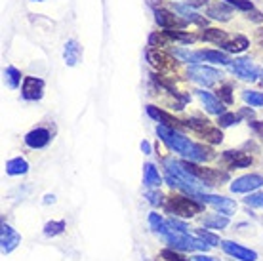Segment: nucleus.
<instances>
[{
  "label": "nucleus",
  "instance_id": "15",
  "mask_svg": "<svg viewBox=\"0 0 263 261\" xmlns=\"http://www.w3.org/2000/svg\"><path fill=\"white\" fill-rule=\"evenodd\" d=\"M223 160L227 162L231 170H238V168H248L252 164V158L242 155L240 151H225L223 153Z\"/></svg>",
  "mask_w": 263,
  "mask_h": 261
},
{
  "label": "nucleus",
  "instance_id": "20",
  "mask_svg": "<svg viewBox=\"0 0 263 261\" xmlns=\"http://www.w3.org/2000/svg\"><path fill=\"white\" fill-rule=\"evenodd\" d=\"M143 181L149 189H158L162 185V177H160L158 170L155 168V164L151 162L143 164Z\"/></svg>",
  "mask_w": 263,
  "mask_h": 261
},
{
  "label": "nucleus",
  "instance_id": "5",
  "mask_svg": "<svg viewBox=\"0 0 263 261\" xmlns=\"http://www.w3.org/2000/svg\"><path fill=\"white\" fill-rule=\"evenodd\" d=\"M187 77H189L193 82H197V84H200V86H212V84H216L223 74L219 71H216V69H212V67L193 65V67H189Z\"/></svg>",
  "mask_w": 263,
  "mask_h": 261
},
{
  "label": "nucleus",
  "instance_id": "10",
  "mask_svg": "<svg viewBox=\"0 0 263 261\" xmlns=\"http://www.w3.org/2000/svg\"><path fill=\"white\" fill-rule=\"evenodd\" d=\"M155 20H157V23L162 29H166V31H170V29H183L189 21L183 20V17H179V15H174L172 12H168V10H155Z\"/></svg>",
  "mask_w": 263,
  "mask_h": 261
},
{
  "label": "nucleus",
  "instance_id": "3",
  "mask_svg": "<svg viewBox=\"0 0 263 261\" xmlns=\"http://www.w3.org/2000/svg\"><path fill=\"white\" fill-rule=\"evenodd\" d=\"M166 242L170 244V248L178 250V252H193V250H200V252H208L212 248L210 244H206V242L200 238H193L189 236L187 233H176V231H172L168 235H164Z\"/></svg>",
  "mask_w": 263,
  "mask_h": 261
},
{
  "label": "nucleus",
  "instance_id": "29",
  "mask_svg": "<svg viewBox=\"0 0 263 261\" xmlns=\"http://www.w3.org/2000/svg\"><path fill=\"white\" fill-rule=\"evenodd\" d=\"M65 227H67V223L63 221V219H60V221H48L46 225H44V235L46 236H58L65 231Z\"/></svg>",
  "mask_w": 263,
  "mask_h": 261
},
{
  "label": "nucleus",
  "instance_id": "6",
  "mask_svg": "<svg viewBox=\"0 0 263 261\" xmlns=\"http://www.w3.org/2000/svg\"><path fill=\"white\" fill-rule=\"evenodd\" d=\"M231 71L235 72L240 80H250V82L257 80V77H259V69H257V67L252 63V59H248V58L235 59V63L231 65Z\"/></svg>",
  "mask_w": 263,
  "mask_h": 261
},
{
  "label": "nucleus",
  "instance_id": "7",
  "mask_svg": "<svg viewBox=\"0 0 263 261\" xmlns=\"http://www.w3.org/2000/svg\"><path fill=\"white\" fill-rule=\"evenodd\" d=\"M259 187H263V176H259V174H248V176L238 177L231 183L233 193H254Z\"/></svg>",
  "mask_w": 263,
  "mask_h": 261
},
{
  "label": "nucleus",
  "instance_id": "9",
  "mask_svg": "<svg viewBox=\"0 0 263 261\" xmlns=\"http://www.w3.org/2000/svg\"><path fill=\"white\" fill-rule=\"evenodd\" d=\"M219 246H221V250H223L225 254L233 255V257L238 261H257V254L254 252V250L244 248V246H240V244H237V242L221 240Z\"/></svg>",
  "mask_w": 263,
  "mask_h": 261
},
{
  "label": "nucleus",
  "instance_id": "2",
  "mask_svg": "<svg viewBox=\"0 0 263 261\" xmlns=\"http://www.w3.org/2000/svg\"><path fill=\"white\" fill-rule=\"evenodd\" d=\"M166 210H168V214H176V216H181V217H193L200 214L204 210L202 202H198L195 196H172L170 200L166 202Z\"/></svg>",
  "mask_w": 263,
  "mask_h": 261
},
{
  "label": "nucleus",
  "instance_id": "35",
  "mask_svg": "<svg viewBox=\"0 0 263 261\" xmlns=\"http://www.w3.org/2000/svg\"><path fill=\"white\" fill-rule=\"evenodd\" d=\"M238 122H240V117L235 115V113H223V115H219V126H221V128L238 124Z\"/></svg>",
  "mask_w": 263,
  "mask_h": 261
},
{
  "label": "nucleus",
  "instance_id": "11",
  "mask_svg": "<svg viewBox=\"0 0 263 261\" xmlns=\"http://www.w3.org/2000/svg\"><path fill=\"white\" fill-rule=\"evenodd\" d=\"M21 236L20 233L12 229L10 225L2 223V229H0V244H2V254H10L13 250L20 246Z\"/></svg>",
  "mask_w": 263,
  "mask_h": 261
},
{
  "label": "nucleus",
  "instance_id": "39",
  "mask_svg": "<svg viewBox=\"0 0 263 261\" xmlns=\"http://www.w3.org/2000/svg\"><path fill=\"white\" fill-rule=\"evenodd\" d=\"M223 2H227V4H231V6L238 8V10H244V12L254 10V4H252L250 0H223Z\"/></svg>",
  "mask_w": 263,
  "mask_h": 261
},
{
  "label": "nucleus",
  "instance_id": "8",
  "mask_svg": "<svg viewBox=\"0 0 263 261\" xmlns=\"http://www.w3.org/2000/svg\"><path fill=\"white\" fill-rule=\"evenodd\" d=\"M44 94V80L36 77H25L21 86V96L27 101H39Z\"/></svg>",
  "mask_w": 263,
  "mask_h": 261
},
{
  "label": "nucleus",
  "instance_id": "42",
  "mask_svg": "<svg viewBox=\"0 0 263 261\" xmlns=\"http://www.w3.org/2000/svg\"><path fill=\"white\" fill-rule=\"evenodd\" d=\"M168 223H170L172 231H176V233H187V231H189V227H187L185 223L178 221V219H170Z\"/></svg>",
  "mask_w": 263,
  "mask_h": 261
},
{
  "label": "nucleus",
  "instance_id": "37",
  "mask_svg": "<svg viewBox=\"0 0 263 261\" xmlns=\"http://www.w3.org/2000/svg\"><path fill=\"white\" fill-rule=\"evenodd\" d=\"M244 204H246V206H252V208H263V193L248 195V198H244Z\"/></svg>",
  "mask_w": 263,
  "mask_h": 261
},
{
  "label": "nucleus",
  "instance_id": "18",
  "mask_svg": "<svg viewBox=\"0 0 263 261\" xmlns=\"http://www.w3.org/2000/svg\"><path fill=\"white\" fill-rule=\"evenodd\" d=\"M208 15L212 20H219V21H229L231 15H233V8L227 2H214L210 8H208Z\"/></svg>",
  "mask_w": 263,
  "mask_h": 261
},
{
  "label": "nucleus",
  "instance_id": "45",
  "mask_svg": "<svg viewBox=\"0 0 263 261\" xmlns=\"http://www.w3.org/2000/svg\"><path fill=\"white\" fill-rule=\"evenodd\" d=\"M238 117H240V118H248V120H250V118H254V111H252V109H240Z\"/></svg>",
  "mask_w": 263,
  "mask_h": 261
},
{
  "label": "nucleus",
  "instance_id": "44",
  "mask_svg": "<svg viewBox=\"0 0 263 261\" xmlns=\"http://www.w3.org/2000/svg\"><path fill=\"white\" fill-rule=\"evenodd\" d=\"M248 20L256 21V23H261V21H263V13L261 12H256V10H250V12H248Z\"/></svg>",
  "mask_w": 263,
  "mask_h": 261
},
{
  "label": "nucleus",
  "instance_id": "50",
  "mask_svg": "<svg viewBox=\"0 0 263 261\" xmlns=\"http://www.w3.org/2000/svg\"><path fill=\"white\" fill-rule=\"evenodd\" d=\"M53 202H55V196H53V195L44 196V204H53Z\"/></svg>",
  "mask_w": 263,
  "mask_h": 261
},
{
  "label": "nucleus",
  "instance_id": "4",
  "mask_svg": "<svg viewBox=\"0 0 263 261\" xmlns=\"http://www.w3.org/2000/svg\"><path fill=\"white\" fill-rule=\"evenodd\" d=\"M195 198L200 200L202 204H210L219 212V214H225V216H231L237 212V202L231 200L227 196H217V195H208V193H195Z\"/></svg>",
  "mask_w": 263,
  "mask_h": 261
},
{
  "label": "nucleus",
  "instance_id": "32",
  "mask_svg": "<svg viewBox=\"0 0 263 261\" xmlns=\"http://www.w3.org/2000/svg\"><path fill=\"white\" fill-rule=\"evenodd\" d=\"M168 42H170V36L164 33H153L151 36H149V46L151 48H162V46H168Z\"/></svg>",
  "mask_w": 263,
  "mask_h": 261
},
{
  "label": "nucleus",
  "instance_id": "41",
  "mask_svg": "<svg viewBox=\"0 0 263 261\" xmlns=\"http://www.w3.org/2000/svg\"><path fill=\"white\" fill-rule=\"evenodd\" d=\"M160 255H162L166 261H187L183 255L178 254V250H174V248H172V250H162V254H160Z\"/></svg>",
  "mask_w": 263,
  "mask_h": 261
},
{
  "label": "nucleus",
  "instance_id": "17",
  "mask_svg": "<svg viewBox=\"0 0 263 261\" xmlns=\"http://www.w3.org/2000/svg\"><path fill=\"white\" fill-rule=\"evenodd\" d=\"M147 59H149V63H151L153 67H157L160 71L174 67V59H172L168 53L158 52V50H149V52H147Z\"/></svg>",
  "mask_w": 263,
  "mask_h": 261
},
{
  "label": "nucleus",
  "instance_id": "12",
  "mask_svg": "<svg viewBox=\"0 0 263 261\" xmlns=\"http://www.w3.org/2000/svg\"><path fill=\"white\" fill-rule=\"evenodd\" d=\"M50 141H52V134H50L46 128L31 130L25 136V145L27 147H31V149H44Z\"/></svg>",
  "mask_w": 263,
  "mask_h": 261
},
{
  "label": "nucleus",
  "instance_id": "27",
  "mask_svg": "<svg viewBox=\"0 0 263 261\" xmlns=\"http://www.w3.org/2000/svg\"><path fill=\"white\" fill-rule=\"evenodd\" d=\"M4 79H6V82H8V86L12 88V90H15L17 86H20V82H21V72L15 69V67H6L4 69Z\"/></svg>",
  "mask_w": 263,
  "mask_h": 261
},
{
  "label": "nucleus",
  "instance_id": "34",
  "mask_svg": "<svg viewBox=\"0 0 263 261\" xmlns=\"http://www.w3.org/2000/svg\"><path fill=\"white\" fill-rule=\"evenodd\" d=\"M197 235L200 236L206 244H210V246H219V244H221L219 236L214 235V233H210V231H206V229H197Z\"/></svg>",
  "mask_w": 263,
  "mask_h": 261
},
{
  "label": "nucleus",
  "instance_id": "36",
  "mask_svg": "<svg viewBox=\"0 0 263 261\" xmlns=\"http://www.w3.org/2000/svg\"><path fill=\"white\" fill-rule=\"evenodd\" d=\"M166 34H168L170 39H174V40L185 42V44H193V42H195V36H193V34H189V33H178V31L170 29V31H166Z\"/></svg>",
  "mask_w": 263,
  "mask_h": 261
},
{
  "label": "nucleus",
  "instance_id": "22",
  "mask_svg": "<svg viewBox=\"0 0 263 261\" xmlns=\"http://www.w3.org/2000/svg\"><path fill=\"white\" fill-rule=\"evenodd\" d=\"M29 172V164H27L25 158L21 157H15V158H10L6 162V174L8 176H23Z\"/></svg>",
  "mask_w": 263,
  "mask_h": 261
},
{
  "label": "nucleus",
  "instance_id": "19",
  "mask_svg": "<svg viewBox=\"0 0 263 261\" xmlns=\"http://www.w3.org/2000/svg\"><path fill=\"white\" fill-rule=\"evenodd\" d=\"M219 46L223 48L225 52H229V53H240V52H244L248 46H250V42H248V39H246V36H242V34H237V36L227 39L225 42H221Z\"/></svg>",
  "mask_w": 263,
  "mask_h": 261
},
{
  "label": "nucleus",
  "instance_id": "47",
  "mask_svg": "<svg viewBox=\"0 0 263 261\" xmlns=\"http://www.w3.org/2000/svg\"><path fill=\"white\" fill-rule=\"evenodd\" d=\"M208 0H187V4L189 6H204Z\"/></svg>",
  "mask_w": 263,
  "mask_h": 261
},
{
  "label": "nucleus",
  "instance_id": "38",
  "mask_svg": "<svg viewBox=\"0 0 263 261\" xmlns=\"http://www.w3.org/2000/svg\"><path fill=\"white\" fill-rule=\"evenodd\" d=\"M217 98L221 99L223 103H227V105L233 103V94H231V86L229 84L221 86V88L217 90Z\"/></svg>",
  "mask_w": 263,
  "mask_h": 261
},
{
  "label": "nucleus",
  "instance_id": "14",
  "mask_svg": "<svg viewBox=\"0 0 263 261\" xmlns=\"http://www.w3.org/2000/svg\"><path fill=\"white\" fill-rule=\"evenodd\" d=\"M197 96L200 98V101L204 103V109L212 115H223L225 109H223V103H221V99L216 98V96H212L210 91H204V90H197Z\"/></svg>",
  "mask_w": 263,
  "mask_h": 261
},
{
  "label": "nucleus",
  "instance_id": "13",
  "mask_svg": "<svg viewBox=\"0 0 263 261\" xmlns=\"http://www.w3.org/2000/svg\"><path fill=\"white\" fill-rule=\"evenodd\" d=\"M147 115H149L151 118H155L157 122H160V124L170 126V128H176V130H179L181 126H185L181 120L174 118L172 115H168V113H164V111H160V109H157L155 105H147Z\"/></svg>",
  "mask_w": 263,
  "mask_h": 261
},
{
  "label": "nucleus",
  "instance_id": "24",
  "mask_svg": "<svg viewBox=\"0 0 263 261\" xmlns=\"http://www.w3.org/2000/svg\"><path fill=\"white\" fill-rule=\"evenodd\" d=\"M204 61H212V63H219V65H229L231 59L225 52H217V50H200Z\"/></svg>",
  "mask_w": 263,
  "mask_h": 261
},
{
  "label": "nucleus",
  "instance_id": "25",
  "mask_svg": "<svg viewBox=\"0 0 263 261\" xmlns=\"http://www.w3.org/2000/svg\"><path fill=\"white\" fill-rule=\"evenodd\" d=\"M204 227L206 229H225L229 225V216H219V214H210L202 219Z\"/></svg>",
  "mask_w": 263,
  "mask_h": 261
},
{
  "label": "nucleus",
  "instance_id": "21",
  "mask_svg": "<svg viewBox=\"0 0 263 261\" xmlns=\"http://www.w3.org/2000/svg\"><path fill=\"white\" fill-rule=\"evenodd\" d=\"M174 10L183 17V20L191 21V23H197V25H206V20L202 15H198L197 12H193L189 4H174Z\"/></svg>",
  "mask_w": 263,
  "mask_h": 261
},
{
  "label": "nucleus",
  "instance_id": "23",
  "mask_svg": "<svg viewBox=\"0 0 263 261\" xmlns=\"http://www.w3.org/2000/svg\"><path fill=\"white\" fill-rule=\"evenodd\" d=\"M149 225H151V229L155 231V233H158V235H168V233H172V227L170 223L166 221L162 216H158V214H149Z\"/></svg>",
  "mask_w": 263,
  "mask_h": 261
},
{
  "label": "nucleus",
  "instance_id": "40",
  "mask_svg": "<svg viewBox=\"0 0 263 261\" xmlns=\"http://www.w3.org/2000/svg\"><path fill=\"white\" fill-rule=\"evenodd\" d=\"M145 196L149 198V202L155 204V206H160V204H164V195L160 193V191H147Z\"/></svg>",
  "mask_w": 263,
  "mask_h": 261
},
{
  "label": "nucleus",
  "instance_id": "48",
  "mask_svg": "<svg viewBox=\"0 0 263 261\" xmlns=\"http://www.w3.org/2000/svg\"><path fill=\"white\" fill-rule=\"evenodd\" d=\"M193 259L195 261H217V259H214V257H210V255H195Z\"/></svg>",
  "mask_w": 263,
  "mask_h": 261
},
{
  "label": "nucleus",
  "instance_id": "26",
  "mask_svg": "<svg viewBox=\"0 0 263 261\" xmlns=\"http://www.w3.org/2000/svg\"><path fill=\"white\" fill-rule=\"evenodd\" d=\"M200 39H202L204 42H216V44H221V42H225L229 36H227L225 31H219V29H206V31L200 33Z\"/></svg>",
  "mask_w": 263,
  "mask_h": 261
},
{
  "label": "nucleus",
  "instance_id": "28",
  "mask_svg": "<svg viewBox=\"0 0 263 261\" xmlns=\"http://www.w3.org/2000/svg\"><path fill=\"white\" fill-rule=\"evenodd\" d=\"M202 137H204V141L214 143V145L223 141V134H221V130H219V128H214V126H208V128L202 132Z\"/></svg>",
  "mask_w": 263,
  "mask_h": 261
},
{
  "label": "nucleus",
  "instance_id": "30",
  "mask_svg": "<svg viewBox=\"0 0 263 261\" xmlns=\"http://www.w3.org/2000/svg\"><path fill=\"white\" fill-rule=\"evenodd\" d=\"M242 98L246 103H250L252 107H263V94L254 90H246L242 91Z\"/></svg>",
  "mask_w": 263,
  "mask_h": 261
},
{
  "label": "nucleus",
  "instance_id": "31",
  "mask_svg": "<svg viewBox=\"0 0 263 261\" xmlns=\"http://www.w3.org/2000/svg\"><path fill=\"white\" fill-rule=\"evenodd\" d=\"M187 128H191V130H197L198 134H202L208 126H210V122L206 120V118H189V120H185L183 122Z\"/></svg>",
  "mask_w": 263,
  "mask_h": 261
},
{
  "label": "nucleus",
  "instance_id": "46",
  "mask_svg": "<svg viewBox=\"0 0 263 261\" xmlns=\"http://www.w3.org/2000/svg\"><path fill=\"white\" fill-rule=\"evenodd\" d=\"M141 151H143L145 155H151V153H153L151 143H149V141H141Z\"/></svg>",
  "mask_w": 263,
  "mask_h": 261
},
{
  "label": "nucleus",
  "instance_id": "51",
  "mask_svg": "<svg viewBox=\"0 0 263 261\" xmlns=\"http://www.w3.org/2000/svg\"><path fill=\"white\" fill-rule=\"evenodd\" d=\"M33 2H42V0H33Z\"/></svg>",
  "mask_w": 263,
  "mask_h": 261
},
{
  "label": "nucleus",
  "instance_id": "16",
  "mask_svg": "<svg viewBox=\"0 0 263 261\" xmlns=\"http://www.w3.org/2000/svg\"><path fill=\"white\" fill-rule=\"evenodd\" d=\"M63 59L69 67H74L82 59V48L79 46L77 40H67L65 48H63Z\"/></svg>",
  "mask_w": 263,
  "mask_h": 261
},
{
  "label": "nucleus",
  "instance_id": "49",
  "mask_svg": "<svg viewBox=\"0 0 263 261\" xmlns=\"http://www.w3.org/2000/svg\"><path fill=\"white\" fill-rule=\"evenodd\" d=\"M256 39H257V44H259V46H263V29H257Z\"/></svg>",
  "mask_w": 263,
  "mask_h": 261
},
{
  "label": "nucleus",
  "instance_id": "33",
  "mask_svg": "<svg viewBox=\"0 0 263 261\" xmlns=\"http://www.w3.org/2000/svg\"><path fill=\"white\" fill-rule=\"evenodd\" d=\"M174 53H176L178 58L183 59V61H189V63L202 61V55H200V52H189V50H181V48H178V50H174Z\"/></svg>",
  "mask_w": 263,
  "mask_h": 261
},
{
  "label": "nucleus",
  "instance_id": "43",
  "mask_svg": "<svg viewBox=\"0 0 263 261\" xmlns=\"http://www.w3.org/2000/svg\"><path fill=\"white\" fill-rule=\"evenodd\" d=\"M248 124H250V128L256 132L257 136L263 137V122H257V120H252V122H250V120H248Z\"/></svg>",
  "mask_w": 263,
  "mask_h": 261
},
{
  "label": "nucleus",
  "instance_id": "1",
  "mask_svg": "<svg viewBox=\"0 0 263 261\" xmlns=\"http://www.w3.org/2000/svg\"><path fill=\"white\" fill-rule=\"evenodd\" d=\"M157 134L172 151H176V153H179V155H183L187 160H193V162H208V160L214 158L212 149L191 141L189 137H185L183 134H179L176 128L158 124Z\"/></svg>",
  "mask_w": 263,
  "mask_h": 261
}]
</instances>
